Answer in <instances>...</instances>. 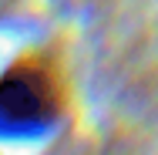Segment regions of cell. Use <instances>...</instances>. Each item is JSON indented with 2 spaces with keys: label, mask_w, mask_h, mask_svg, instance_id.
<instances>
[{
  "label": "cell",
  "mask_w": 158,
  "mask_h": 155,
  "mask_svg": "<svg viewBox=\"0 0 158 155\" xmlns=\"http://www.w3.org/2000/svg\"><path fill=\"white\" fill-rule=\"evenodd\" d=\"M67 78L54 54L31 51L0 71V142L44 138L64 118Z\"/></svg>",
  "instance_id": "1"
}]
</instances>
